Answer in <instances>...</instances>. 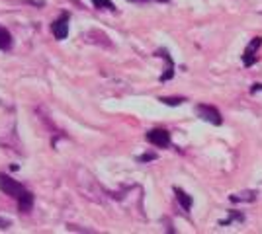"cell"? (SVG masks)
Segmentation results:
<instances>
[{"label":"cell","instance_id":"cell-10","mask_svg":"<svg viewBox=\"0 0 262 234\" xmlns=\"http://www.w3.org/2000/svg\"><path fill=\"white\" fill-rule=\"evenodd\" d=\"M235 221H237V223H243V221H245V215H243V213H239V211H231L227 219L219 221V226H231Z\"/></svg>","mask_w":262,"mask_h":234},{"label":"cell","instance_id":"cell-11","mask_svg":"<svg viewBox=\"0 0 262 234\" xmlns=\"http://www.w3.org/2000/svg\"><path fill=\"white\" fill-rule=\"evenodd\" d=\"M92 4L96 6V8H102V10H110V12H116V4L112 2V0H92Z\"/></svg>","mask_w":262,"mask_h":234},{"label":"cell","instance_id":"cell-16","mask_svg":"<svg viewBox=\"0 0 262 234\" xmlns=\"http://www.w3.org/2000/svg\"><path fill=\"white\" fill-rule=\"evenodd\" d=\"M131 2H149V0H131ZM159 2H168V0H159Z\"/></svg>","mask_w":262,"mask_h":234},{"label":"cell","instance_id":"cell-15","mask_svg":"<svg viewBox=\"0 0 262 234\" xmlns=\"http://www.w3.org/2000/svg\"><path fill=\"white\" fill-rule=\"evenodd\" d=\"M258 92H262L260 82H256V84H252V86H251V94H258Z\"/></svg>","mask_w":262,"mask_h":234},{"label":"cell","instance_id":"cell-12","mask_svg":"<svg viewBox=\"0 0 262 234\" xmlns=\"http://www.w3.org/2000/svg\"><path fill=\"white\" fill-rule=\"evenodd\" d=\"M159 101H163L164 106H170V108H176V106H180V103H184L186 98H168V96H161Z\"/></svg>","mask_w":262,"mask_h":234},{"label":"cell","instance_id":"cell-14","mask_svg":"<svg viewBox=\"0 0 262 234\" xmlns=\"http://www.w3.org/2000/svg\"><path fill=\"white\" fill-rule=\"evenodd\" d=\"M10 226H12L10 219H4V217H0V230H6V228H10Z\"/></svg>","mask_w":262,"mask_h":234},{"label":"cell","instance_id":"cell-2","mask_svg":"<svg viewBox=\"0 0 262 234\" xmlns=\"http://www.w3.org/2000/svg\"><path fill=\"white\" fill-rule=\"evenodd\" d=\"M196 115L204 121L211 123V125H221L223 123V117L219 113L217 108L209 106V103H198L196 106Z\"/></svg>","mask_w":262,"mask_h":234},{"label":"cell","instance_id":"cell-6","mask_svg":"<svg viewBox=\"0 0 262 234\" xmlns=\"http://www.w3.org/2000/svg\"><path fill=\"white\" fill-rule=\"evenodd\" d=\"M155 55L164 59V63H166V68H164V72L161 74L159 80H161V82H168V80H172V76H174V61H172L170 53H168L166 49H159Z\"/></svg>","mask_w":262,"mask_h":234},{"label":"cell","instance_id":"cell-1","mask_svg":"<svg viewBox=\"0 0 262 234\" xmlns=\"http://www.w3.org/2000/svg\"><path fill=\"white\" fill-rule=\"evenodd\" d=\"M0 191H4L6 195H10L12 199L18 201V209L20 213H30L33 209V193L26 186H22L20 181H16L14 178L6 176L0 172Z\"/></svg>","mask_w":262,"mask_h":234},{"label":"cell","instance_id":"cell-9","mask_svg":"<svg viewBox=\"0 0 262 234\" xmlns=\"http://www.w3.org/2000/svg\"><path fill=\"white\" fill-rule=\"evenodd\" d=\"M12 49V34L0 25V51H10Z\"/></svg>","mask_w":262,"mask_h":234},{"label":"cell","instance_id":"cell-3","mask_svg":"<svg viewBox=\"0 0 262 234\" xmlns=\"http://www.w3.org/2000/svg\"><path fill=\"white\" fill-rule=\"evenodd\" d=\"M262 47V37L260 35H256V37H252L251 43L245 47V51H243V65L245 67H254L256 65V61H258V49Z\"/></svg>","mask_w":262,"mask_h":234},{"label":"cell","instance_id":"cell-7","mask_svg":"<svg viewBox=\"0 0 262 234\" xmlns=\"http://www.w3.org/2000/svg\"><path fill=\"white\" fill-rule=\"evenodd\" d=\"M256 197H258V193L254 190H247V191H241V193L229 195V199L233 201V203H254Z\"/></svg>","mask_w":262,"mask_h":234},{"label":"cell","instance_id":"cell-5","mask_svg":"<svg viewBox=\"0 0 262 234\" xmlns=\"http://www.w3.org/2000/svg\"><path fill=\"white\" fill-rule=\"evenodd\" d=\"M69 20H71V14H69V12H63V14L51 23V32H53L55 39L63 41L67 35H69Z\"/></svg>","mask_w":262,"mask_h":234},{"label":"cell","instance_id":"cell-4","mask_svg":"<svg viewBox=\"0 0 262 234\" xmlns=\"http://www.w3.org/2000/svg\"><path fill=\"white\" fill-rule=\"evenodd\" d=\"M147 143L155 145L157 148H168L170 146V133L166 129H151L145 133Z\"/></svg>","mask_w":262,"mask_h":234},{"label":"cell","instance_id":"cell-13","mask_svg":"<svg viewBox=\"0 0 262 234\" xmlns=\"http://www.w3.org/2000/svg\"><path fill=\"white\" fill-rule=\"evenodd\" d=\"M151 160H157V154L155 152H145L137 158V162H151Z\"/></svg>","mask_w":262,"mask_h":234},{"label":"cell","instance_id":"cell-8","mask_svg":"<svg viewBox=\"0 0 262 234\" xmlns=\"http://www.w3.org/2000/svg\"><path fill=\"white\" fill-rule=\"evenodd\" d=\"M174 193H176V199H178V203H180V207H182V211L190 213L192 205H194L192 195H188V193H186L184 190H180V188H174Z\"/></svg>","mask_w":262,"mask_h":234}]
</instances>
